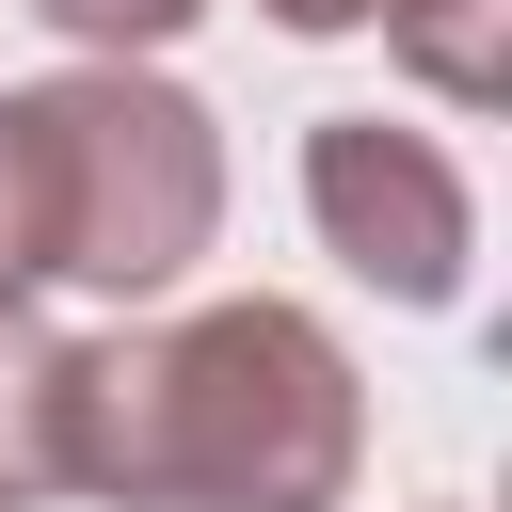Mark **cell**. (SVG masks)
I'll use <instances>...</instances> for the list:
<instances>
[{
  "instance_id": "277c9868",
  "label": "cell",
  "mask_w": 512,
  "mask_h": 512,
  "mask_svg": "<svg viewBox=\"0 0 512 512\" xmlns=\"http://www.w3.org/2000/svg\"><path fill=\"white\" fill-rule=\"evenodd\" d=\"M64 496V336L32 304H0V512Z\"/></svg>"
},
{
  "instance_id": "ba28073f",
  "label": "cell",
  "mask_w": 512,
  "mask_h": 512,
  "mask_svg": "<svg viewBox=\"0 0 512 512\" xmlns=\"http://www.w3.org/2000/svg\"><path fill=\"white\" fill-rule=\"evenodd\" d=\"M400 0H272V32H384Z\"/></svg>"
},
{
  "instance_id": "52a82bcc",
  "label": "cell",
  "mask_w": 512,
  "mask_h": 512,
  "mask_svg": "<svg viewBox=\"0 0 512 512\" xmlns=\"http://www.w3.org/2000/svg\"><path fill=\"white\" fill-rule=\"evenodd\" d=\"M32 16H48V32L80 48V64H160V48H176V32L208 16V0H32Z\"/></svg>"
},
{
  "instance_id": "3957f363",
  "label": "cell",
  "mask_w": 512,
  "mask_h": 512,
  "mask_svg": "<svg viewBox=\"0 0 512 512\" xmlns=\"http://www.w3.org/2000/svg\"><path fill=\"white\" fill-rule=\"evenodd\" d=\"M304 224L352 288L384 304H464V256H480V192L432 128H384V112H320L304 128Z\"/></svg>"
},
{
  "instance_id": "7a4b0ae2",
  "label": "cell",
  "mask_w": 512,
  "mask_h": 512,
  "mask_svg": "<svg viewBox=\"0 0 512 512\" xmlns=\"http://www.w3.org/2000/svg\"><path fill=\"white\" fill-rule=\"evenodd\" d=\"M32 144H48V288H96V304L192 288V256L224 240V128L160 64L32 80Z\"/></svg>"
},
{
  "instance_id": "5b68a950",
  "label": "cell",
  "mask_w": 512,
  "mask_h": 512,
  "mask_svg": "<svg viewBox=\"0 0 512 512\" xmlns=\"http://www.w3.org/2000/svg\"><path fill=\"white\" fill-rule=\"evenodd\" d=\"M384 48H400V80L448 96V112H496V96H512V0H400Z\"/></svg>"
},
{
  "instance_id": "8992f818",
  "label": "cell",
  "mask_w": 512,
  "mask_h": 512,
  "mask_svg": "<svg viewBox=\"0 0 512 512\" xmlns=\"http://www.w3.org/2000/svg\"><path fill=\"white\" fill-rule=\"evenodd\" d=\"M48 288V144H32V80H0V304Z\"/></svg>"
},
{
  "instance_id": "6da1fadb",
  "label": "cell",
  "mask_w": 512,
  "mask_h": 512,
  "mask_svg": "<svg viewBox=\"0 0 512 512\" xmlns=\"http://www.w3.org/2000/svg\"><path fill=\"white\" fill-rule=\"evenodd\" d=\"M368 384L304 304H192L160 336H64V496L96 512H352Z\"/></svg>"
}]
</instances>
